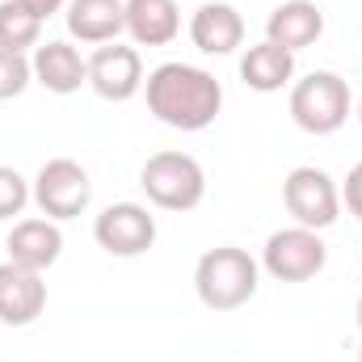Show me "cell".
I'll list each match as a JSON object with an SVG mask.
<instances>
[{"instance_id":"obj_1","label":"cell","mask_w":362,"mask_h":362,"mask_svg":"<svg viewBox=\"0 0 362 362\" xmlns=\"http://www.w3.org/2000/svg\"><path fill=\"white\" fill-rule=\"evenodd\" d=\"M148 114L173 131H206L223 110V85L194 64H160L144 81Z\"/></svg>"},{"instance_id":"obj_2","label":"cell","mask_w":362,"mask_h":362,"mask_svg":"<svg viewBox=\"0 0 362 362\" xmlns=\"http://www.w3.org/2000/svg\"><path fill=\"white\" fill-rule=\"evenodd\" d=\"M262 282V266L249 257V249L236 245H219L206 249L194 266V291L202 299V308L211 312H236L257 295Z\"/></svg>"},{"instance_id":"obj_3","label":"cell","mask_w":362,"mask_h":362,"mask_svg":"<svg viewBox=\"0 0 362 362\" xmlns=\"http://www.w3.org/2000/svg\"><path fill=\"white\" fill-rule=\"evenodd\" d=\"M139 185H144V194H148L152 206L177 211V215L194 211L206 198V173H202V165L189 152H173V148H165V152H156V156L144 160Z\"/></svg>"},{"instance_id":"obj_4","label":"cell","mask_w":362,"mask_h":362,"mask_svg":"<svg viewBox=\"0 0 362 362\" xmlns=\"http://www.w3.org/2000/svg\"><path fill=\"white\" fill-rule=\"evenodd\" d=\"M291 118L308 135H333L350 118V85L337 72H308L291 85Z\"/></svg>"},{"instance_id":"obj_5","label":"cell","mask_w":362,"mask_h":362,"mask_svg":"<svg viewBox=\"0 0 362 362\" xmlns=\"http://www.w3.org/2000/svg\"><path fill=\"white\" fill-rule=\"evenodd\" d=\"M30 198H34V206H38L47 219H55V223L76 219V215L89 211V202H93L89 169H85L81 160H72V156H55V160H47V165L38 169V177L30 185Z\"/></svg>"},{"instance_id":"obj_6","label":"cell","mask_w":362,"mask_h":362,"mask_svg":"<svg viewBox=\"0 0 362 362\" xmlns=\"http://www.w3.org/2000/svg\"><path fill=\"white\" fill-rule=\"evenodd\" d=\"M282 206L291 211V219L299 228L325 232L341 215V185L329 177L325 169H316V165H299L282 181Z\"/></svg>"},{"instance_id":"obj_7","label":"cell","mask_w":362,"mask_h":362,"mask_svg":"<svg viewBox=\"0 0 362 362\" xmlns=\"http://www.w3.org/2000/svg\"><path fill=\"white\" fill-rule=\"evenodd\" d=\"M325 262H329V249H325L320 232L299 228V223L274 232L262 249V270L278 282H308L325 270Z\"/></svg>"},{"instance_id":"obj_8","label":"cell","mask_w":362,"mask_h":362,"mask_svg":"<svg viewBox=\"0 0 362 362\" xmlns=\"http://www.w3.org/2000/svg\"><path fill=\"white\" fill-rule=\"evenodd\" d=\"M93 240L110 257H144L156 245V215L139 202H110L93 219Z\"/></svg>"},{"instance_id":"obj_9","label":"cell","mask_w":362,"mask_h":362,"mask_svg":"<svg viewBox=\"0 0 362 362\" xmlns=\"http://www.w3.org/2000/svg\"><path fill=\"white\" fill-rule=\"evenodd\" d=\"M89 89L101 101H131L144 89V59L135 47L105 42L89 55Z\"/></svg>"},{"instance_id":"obj_10","label":"cell","mask_w":362,"mask_h":362,"mask_svg":"<svg viewBox=\"0 0 362 362\" xmlns=\"http://www.w3.org/2000/svg\"><path fill=\"white\" fill-rule=\"evenodd\" d=\"M47 308V282L38 270H25L17 262H0V325L25 329Z\"/></svg>"},{"instance_id":"obj_11","label":"cell","mask_w":362,"mask_h":362,"mask_svg":"<svg viewBox=\"0 0 362 362\" xmlns=\"http://www.w3.org/2000/svg\"><path fill=\"white\" fill-rule=\"evenodd\" d=\"M30 68H34V81H38L42 89L59 93V97L81 93L89 85V59H85L72 42H64V38L38 42L34 55H30Z\"/></svg>"},{"instance_id":"obj_12","label":"cell","mask_w":362,"mask_h":362,"mask_svg":"<svg viewBox=\"0 0 362 362\" xmlns=\"http://www.w3.org/2000/svg\"><path fill=\"white\" fill-rule=\"evenodd\" d=\"M4 249H8V262L42 274L59 262V253H64V232H59V223L47 219V215H38V219H17L13 232H8V240H4Z\"/></svg>"},{"instance_id":"obj_13","label":"cell","mask_w":362,"mask_h":362,"mask_svg":"<svg viewBox=\"0 0 362 362\" xmlns=\"http://www.w3.org/2000/svg\"><path fill=\"white\" fill-rule=\"evenodd\" d=\"M189 42L202 55H232L245 42V17L228 0H206L189 17Z\"/></svg>"},{"instance_id":"obj_14","label":"cell","mask_w":362,"mask_h":362,"mask_svg":"<svg viewBox=\"0 0 362 362\" xmlns=\"http://www.w3.org/2000/svg\"><path fill=\"white\" fill-rule=\"evenodd\" d=\"M325 34V8L316 0H282L266 17V42L282 51H303Z\"/></svg>"},{"instance_id":"obj_15","label":"cell","mask_w":362,"mask_h":362,"mask_svg":"<svg viewBox=\"0 0 362 362\" xmlns=\"http://www.w3.org/2000/svg\"><path fill=\"white\" fill-rule=\"evenodd\" d=\"M64 21L68 34L81 42L93 47L118 42V34H127V0H68Z\"/></svg>"},{"instance_id":"obj_16","label":"cell","mask_w":362,"mask_h":362,"mask_svg":"<svg viewBox=\"0 0 362 362\" xmlns=\"http://www.w3.org/2000/svg\"><path fill=\"white\" fill-rule=\"evenodd\" d=\"M127 34L135 47H169L181 34L177 0H127Z\"/></svg>"},{"instance_id":"obj_17","label":"cell","mask_w":362,"mask_h":362,"mask_svg":"<svg viewBox=\"0 0 362 362\" xmlns=\"http://www.w3.org/2000/svg\"><path fill=\"white\" fill-rule=\"evenodd\" d=\"M240 81L253 93H278L295 81V55L274 47V42H257L245 51L240 59Z\"/></svg>"},{"instance_id":"obj_18","label":"cell","mask_w":362,"mask_h":362,"mask_svg":"<svg viewBox=\"0 0 362 362\" xmlns=\"http://www.w3.org/2000/svg\"><path fill=\"white\" fill-rule=\"evenodd\" d=\"M42 38V17L30 13L21 0H0V47L8 51H30Z\"/></svg>"},{"instance_id":"obj_19","label":"cell","mask_w":362,"mask_h":362,"mask_svg":"<svg viewBox=\"0 0 362 362\" xmlns=\"http://www.w3.org/2000/svg\"><path fill=\"white\" fill-rule=\"evenodd\" d=\"M30 81H34V68H30V59H25L21 51H8V47H0V101H8V97H21V93L30 89Z\"/></svg>"},{"instance_id":"obj_20","label":"cell","mask_w":362,"mask_h":362,"mask_svg":"<svg viewBox=\"0 0 362 362\" xmlns=\"http://www.w3.org/2000/svg\"><path fill=\"white\" fill-rule=\"evenodd\" d=\"M30 202H34V198H30V181L21 177L17 169L0 165V219H13V215H21Z\"/></svg>"},{"instance_id":"obj_21","label":"cell","mask_w":362,"mask_h":362,"mask_svg":"<svg viewBox=\"0 0 362 362\" xmlns=\"http://www.w3.org/2000/svg\"><path fill=\"white\" fill-rule=\"evenodd\" d=\"M341 206H346L354 219H362V160L350 169V177L341 181Z\"/></svg>"},{"instance_id":"obj_22","label":"cell","mask_w":362,"mask_h":362,"mask_svg":"<svg viewBox=\"0 0 362 362\" xmlns=\"http://www.w3.org/2000/svg\"><path fill=\"white\" fill-rule=\"evenodd\" d=\"M21 4H25L30 13H38L42 21H47L51 13H59V8H68V0H21Z\"/></svg>"},{"instance_id":"obj_23","label":"cell","mask_w":362,"mask_h":362,"mask_svg":"<svg viewBox=\"0 0 362 362\" xmlns=\"http://www.w3.org/2000/svg\"><path fill=\"white\" fill-rule=\"evenodd\" d=\"M358 329H362V295H358Z\"/></svg>"},{"instance_id":"obj_24","label":"cell","mask_w":362,"mask_h":362,"mask_svg":"<svg viewBox=\"0 0 362 362\" xmlns=\"http://www.w3.org/2000/svg\"><path fill=\"white\" fill-rule=\"evenodd\" d=\"M358 122H362V101H358Z\"/></svg>"},{"instance_id":"obj_25","label":"cell","mask_w":362,"mask_h":362,"mask_svg":"<svg viewBox=\"0 0 362 362\" xmlns=\"http://www.w3.org/2000/svg\"><path fill=\"white\" fill-rule=\"evenodd\" d=\"M358 362H362V350H358Z\"/></svg>"}]
</instances>
